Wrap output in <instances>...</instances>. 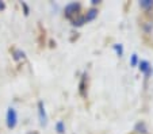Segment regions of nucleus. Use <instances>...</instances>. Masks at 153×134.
<instances>
[{
    "label": "nucleus",
    "instance_id": "nucleus-3",
    "mask_svg": "<svg viewBox=\"0 0 153 134\" xmlns=\"http://www.w3.org/2000/svg\"><path fill=\"white\" fill-rule=\"evenodd\" d=\"M38 111H39V121H41V125L45 126V125H46V114H45V107H43V103H42V102L38 103Z\"/></svg>",
    "mask_w": 153,
    "mask_h": 134
},
{
    "label": "nucleus",
    "instance_id": "nucleus-7",
    "mask_svg": "<svg viewBox=\"0 0 153 134\" xmlns=\"http://www.w3.org/2000/svg\"><path fill=\"white\" fill-rule=\"evenodd\" d=\"M136 131H137V133H142V134L146 133V129H145V123H142V122L137 123V125H136Z\"/></svg>",
    "mask_w": 153,
    "mask_h": 134
},
{
    "label": "nucleus",
    "instance_id": "nucleus-2",
    "mask_svg": "<svg viewBox=\"0 0 153 134\" xmlns=\"http://www.w3.org/2000/svg\"><path fill=\"white\" fill-rule=\"evenodd\" d=\"M80 10V4L79 3H69L65 7V16L67 18H72L73 15H76Z\"/></svg>",
    "mask_w": 153,
    "mask_h": 134
},
{
    "label": "nucleus",
    "instance_id": "nucleus-9",
    "mask_svg": "<svg viewBox=\"0 0 153 134\" xmlns=\"http://www.w3.org/2000/svg\"><path fill=\"white\" fill-rule=\"evenodd\" d=\"M84 22H87V21H85V18L81 16V18H79L77 21L73 22V24H75V26H81V24H84Z\"/></svg>",
    "mask_w": 153,
    "mask_h": 134
},
{
    "label": "nucleus",
    "instance_id": "nucleus-10",
    "mask_svg": "<svg viewBox=\"0 0 153 134\" xmlns=\"http://www.w3.org/2000/svg\"><path fill=\"white\" fill-rule=\"evenodd\" d=\"M130 65H131V67H136V65H137V54H133V56H131V60H130Z\"/></svg>",
    "mask_w": 153,
    "mask_h": 134
},
{
    "label": "nucleus",
    "instance_id": "nucleus-11",
    "mask_svg": "<svg viewBox=\"0 0 153 134\" xmlns=\"http://www.w3.org/2000/svg\"><path fill=\"white\" fill-rule=\"evenodd\" d=\"M4 8H6V4L3 1H0V10H4Z\"/></svg>",
    "mask_w": 153,
    "mask_h": 134
},
{
    "label": "nucleus",
    "instance_id": "nucleus-5",
    "mask_svg": "<svg viewBox=\"0 0 153 134\" xmlns=\"http://www.w3.org/2000/svg\"><path fill=\"white\" fill-rule=\"evenodd\" d=\"M140 69H141L144 73H148L150 70L149 62H148V61H141V62H140Z\"/></svg>",
    "mask_w": 153,
    "mask_h": 134
},
{
    "label": "nucleus",
    "instance_id": "nucleus-8",
    "mask_svg": "<svg viewBox=\"0 0 153 134\" xmlns=\"http://www.w3.org/2000/svg\"><path fill=\"white\" fill-rule=\"evenodd\" d=\"M56 129H57V131L60 134H62L64 131H65V127H64V123L62 122H58L57 125H56Z\"/></svg>",
    "mask_w": 153,
    "mask_h": 134
},
{
    "label": "nucleus",
    "instance_id": "nucleus-4",
    "mask_svg": "<svg viewBox=\"0 0 153 134\" xmlns=\"http://www.w3.org/2000/svg\"><path fill=\"white\" fill-rule=\"evenodd\" d=\"M98 16V10H95V8H91L90 11L87 12V15L84 18H85V21L88 22V21H94L95 18Z\"/></svg>",
    "mask_w": 153,
    "mask_h": 134
},
{
    "label": "nucleus",
    "instance_id": "nucleus-1",
    "mask_svg": "<svg viewBox=\"0 0 153 134\" xmlns=\"http://www.w3.org/2000/svg\"><path fill=\"white\" fill-rule=\"evenodd\" d=\"M18 123V114L14 107H10L7 111V126L8 129H14Z\"/></svg>",
    "mask_w": 153,
    "mask_h": 134
},
{
    "label": "nucleus",
    "instance_id": "nucleus-6",
    "mask_svg": "<svg viewBox=\"0 0 153 134\" xmlns=\"http://www.w3.org/2000/svg\"><path fill=\"white\" fill-rule=\"evenodd\" d=\"M140 6L142 8H149V7H153V0H141L140 1Z\"/></svg>",
    "mask_w": 153,
    "mask_h": 134
}]
</instances>
